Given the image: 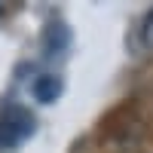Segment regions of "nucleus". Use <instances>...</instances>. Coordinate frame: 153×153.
Wrapping results in <instances>:
<instances>
[{
  "label": "nucleus",
  "mask_w": 153,
  "mask_h": 153,
  "mask_svg": "<svg viewBox=\"0 0 153 153\" xmlns=\"http://www.w3.org/2000/svg\"><path fill=\"white\" fill-rule=\"evenodd\" d=\"M37 132V120L28 107L22 104H6L0 110V150H12L25 144Z\"/></svg>",
  "instance_id": "1"
},
{
  "label": "nucleus",
  "mask_w": 153,
  "mask_h": 153,
  "mask_svg": "<svg viewBox=\"0 0 153 153\" xmlns=\"http://www.w3.org/2000/svg\"><path fill=\"white\" fill-rule=\"evenodd\" d=\"M40 49L46 58H65L71 49V28L65 22H49L40 37Z\"/></svg>",
  "instance_id": "2"
},
{
  "label": "nucleus",
  "mask_w": 153,
  "mask_h": 153,
  "mask_svg": "<svg viewBox=\"0 0 153 153\" xmlns=\"http://www.w3.org/2000/svg\"><path fill=\"white\" fill-rule=\"evenodd\" d=\"M28 92H31V98L37 104H55L61 98V92H65V80L52 71H43L28 83Z\"/></svg>",
  "instance_id": "3"
},
{
  "label": "nucleus",
  "mask_w": 153,
  "mask_h": 153,
  "mask_svg": "<svg viewBox=\"0 0 153 153\" xmlns=\"http://www.w3.org/2000/svg\"><path fill=\"white\" fill-rule=\"evenodd\" d=\"M138 49L141 55H153V9H147L138 25Z\"/></svg>",
  "instance_id": "4"
}]
</instances>
